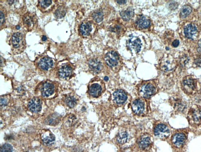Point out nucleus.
I'll use <instances>...</instances> for the list:
<instances>
[{
    "mask_svg": "<svg viewBox=\"0 0 201 152\" xmlns=\"http://www.w3.org/2000/svg\"><path fill=\"white\" fill-rule=\"evenodd\" d=\"M89 66L91 71L94 73H99L103 69V63L99 58H94L89 60Z\"/></svg>",
    "mask_w": 201,
    "mask_h": 152,
    "instance_id": "11",
    "label": "nucleus"
},
{
    "mask_svg": "<svg viewBox=\"0 0 201 152\" xmlns=\"http://www.w3.org/2000/svg\"><path fill=\"white\" fill-rule=\"evenodd\" d=\"M155 92V86L151 82L143 83L140 87V94L143 97L148 98L154 94Z\"/></svg>",
    "mask_w": 201,
    "mask_h": 152,
    "instance_id": "4",
    "label": "nucleus"
},
{
    "mask_svg": "<svg viewBox=\"0 0 201 152\" xmlns=\"http://www.w3.org/2000/svg\"><path fill=\"white\" fill-rule=\"evenodd\" d=\"M128 137V133L126 131L120 132L117 136V141L119 144H124L126 142Z\"/></svg>",
    "mask_w": 201,
    "mask_h": 152,
    "instance_id": "27",
    "label": "nucleus"
},
{
    "mask_svg": "<svg viewBox=\"0 0 201 152\" xmlns=\"http://www.w3.org/2000/svg\"><path fill=\"white\" fill-rule=\"evenodd\" d=\"M120 15L123 20L125 21L130 20L134 15V9L132 7H128L120 13Z\"/></svg>",
    "mask_w": 201,
    "mask_h": 152,
    "instance_id": "22",
    "label": "nucleus"
},
{
    "mask_svg": "<svg viewBox=\"0 0 201 152\" xmlns=\"http://www.w3.org/2000/svg\"><path fill=\"white\" fill-rule=\"evenodd\" d=\"M116 1L120 5L124 4L127 2V1Z\"/></svg>",
    "mask_w": 201,
    "mask_h": 152,
    "instance_id": "42",
    "label": "nucleus"
},
{
    "mask_svg": "<svg viewBox=\"0 0 201 152\" xmlns=\"http://www.w3.org/2000/svg\"><path fill=\"white\" fill-rule=\"evenodd\" d=\"M54 86L51 82H46L42 84L41 91L42 95L44 97H49L54 93Z\"/></svg>",
    "mask_w": 201,
    "mask_h": 152,
    "instance_id": "17",
    "label": "nucleus"
},
{
    "mask_svg": "<svg viewBox=\"0 0 201 152\" xmlns=\"http://www.w3.org/2000/svg\"><path fill=\"white\" fill-rule=\"evenodd\" d=\"M142 43L139 37L133 36L127 41V46L133 54L139 53L142 47Z\"/></svg>",
    "mask_w": 201,
    "mask_h": 152,
    "instance_id": "5",
    "label": "nucleus"
},
{
    "mask_svg": "<svg viewBox=\"0 0 201 152\" xmlns=\"http://www.w3.org/2000/svg\"><path fill=\"white\" fill-rule=\"evenodd\" d=\"M5 15L3 12H2V10L0 11V20H1V25L3 24L5 21Z\"/></svg>",
    "mask_w": 201,
    "mask_h": 152,
    "instance_id": "37",
    "label": "nucleus"
},
{
    "mask_svg": "<svg viewBox=\"0 0 201 152\" xmlns=\"http://www.w3.org/2000/svg\"><path fill=\"white\" fill-rule=\"evenodd\" d=\"M176 66L174 58L171 55H165L162 58L160 67L161 70L164 72L172 71Z\"/></svg>",
    "mask_w": 201,
    "mask_h": 152,
    "instance_id": "2",
    "label": "nucleus"
},
{
    "mask_svg": "<svg viewBox=\"0 0 201 152\" xmlns=\"http://www.w3.org/2000/svg\"><path fill=\"white\" fill-rule=\"evenodd\" d=\"M188 119L191 125H201V108L197 106L191 107L188 113Z\"/></svg>",
    "mask_w": 201,
    "mask_h": 152,
    "instance_id": "1",
    "label": "nucleus"
},
{
    "mask_svg": "<svg viewBox=\"0 0 201 152\" xmlns=\"http://www.w3.org/2000/svg\"><path fill=\"white\" fill-rule=\"evenodd\" d=\"M28 107L29 110L32 112H39L42 108L41 100L37 97H33L29 101Z\"/></svg>",
    "mask_w": 201,
    "mask_h": 152,
    "instance_id": "12",
    "label": "nucleus"
},
{
    "mask_svg": "<svg viewBox=\"0 0 201 152\" xmlns=\"http://www.w3.org/2000/svg\"><path fill=\"white\" fill-rule=\"evenodd\" d=\"M186 140V136L183 132H177L172 136V143L176 147H180L185 143Z\"/></svg>",
    "mask_w": 201,
    "mask_h": 152,
    "instance_id": "14",
    "label": "nucleus"
},
{
    "mask_svg": "<svg viewBox=\"0 0 201 152\" xmlns=\"http://www.w3.org/2000/svg\"><path fill=\"white\" fill-rule=\"evenodd\" d=\"M11 42L14 49H19L24 45V36L21 33L19 32L13 34L11 38Z\"/></svg>",
    "mask_w": 201,
    "mask_h": 152,
    "instance_id": "6",
    "label": "nucleus"
},
{
    "mask_svg": "<svg viewBox=\"0 0 201 152\" xmlns=\"http://www.w3.org/2000/svg\"><path fill=\"white\" fill-rule=\"evenodd\" d=\"M178 7V4L176 2H171L168 5V8L171 10H174Z\"/></svg>",
    "mask_w": 201,
    "mask_h": 152,
    "instance_id": "34",
    "label": "nucleus"
},
{
    "mask_svg": "<svg viewBox=\"0 0 201 152\" xmlns=\"http://www.w3.org/2000/svg\"><path fill=\"white\" fill-rule=\"evenodd\" d=\"M67 13V10L66 8L64 6H60L57 9L54 15L56 18L58 19H61L64 17Z\"/></svg>",
    "mask_w": 201,
    "mask_h": 152,
    "instance_id": "26",
    "label": "nucleus"
},
{
    "mask_svg": "<svg viewBox=\"0 0 201 152\" xmlns=\"http://www.w3.org/2000/svg\"><path fill=\"white\" fill-rule=\"evenodd\" d=\"M113 29L111 30V31L114 32H116V33H120L122 29L121 26L120 24H115V27H113Z\"/></svg>",
    "mask_w": 201,
    "mask_h": 152,
    "instance_id": "36",
    "label": "nucleus"
},
{
    "mask_svg": "<svg viewBox=\"0 0 201 152\" xmlns=\"http://www.w3.org/2000/svg\"><path fill=\"white\" fill-rule=\"evenodd\" d=\"M104 79L106 81H107V80H108V77L107 76H105V77L104 78Z\"/></svg>",
    "mask_w": 201,
    "mask_h": 152,
    "instance_id": "44",
    "label": "nucleus"
},
{
    "mask_svg": "<svg viewBox=\"0 0 201 152\" xmlns=\"http://www.w3.org/2000/svg\"><path fill=\"white\" fill-rule=\"evenodd\" d=\"M174 108L176 110L180 112L184 111L186 108V104L181 101H176L174 103Z\"/></svg>",
    "mask_w": 201,
    "mask_h": 152,
    "instance_id": "31",
    "label": "nucleus"
},
{
    "mask_svg": "<svg viewBox=\"0 0 201 152\" xmlns=\"http://www.w3.org/2000/svg\"><path fill=\"white\" fill-rule=\"evenodd\" d=\"M72 73V69L68 64H63L59 67V76L63 79H67L71 76Z\"/></svg>",
    "mask_w": 201,
    "mask_h": 152,
    "instance_id": "18",
    "label": "nucleus"
},
{
    "mask_svg": "<svg viewBox=\"0 0 201 152\" xmlns=\"http://www.w3.org/2000/svg\"><path fill=\"white\" fill-rule=\"evenodd\" d=\"M114 99L117 103L123 104L127 99V95L125 92L121 89L116 91L113 94Z\"/></svg>",
    "mask_w": 201,
    "mask_h": 152,
    "instance_id": "20",
    "label": "nucleus"
},
{
    "mask_svg": "<svg viewBox=\"0 0 201 152\" xmlns=\"http://www.w3.org/2000/svg\"><path fill=\"white\" fill-rule=\"evenodd\" d=\"M41 137L43 142L46 145L54 143L55 140V136L49 130H44L41 134Z\"/></svg>",
    "mask_w": 201,
    "mask_h": 152,
    "instance_id": "19",
    "label": "nucleus"
},
{
    "mask_svg": "<svg viewBox=\"0 0 201 152\" xmlns=\"http://www.w3.org/2000/svg\"><path fill=\"white\" fill-rule=\"evenodd\" d=\"M104 60L109 67H115L120 63V57L116 52L111 50L106 53L105 56Z\"/></svg>",
    "mask_w": 201,
    "mask_h": 152,
    "instance_id": "3",
    "label": "nucleus"
},
{
    "mask_svg": "<svg viewBox=\"0 0 201 152\" xmlns=\"http://www.w3.org/2000/svg\"><path fill=\"white\" fill-rule=\"evenodd\" d=\"M197 51L201 53V39L198 42V47L197 48Z\"/></svg>",
    "mask_w": 201,
    "mask_h": 152,
    "instance_id": "41",
    "label": "nucleus"
},
{
    "mask_svg": "<svg viewBox=\"0 0 201 152\" xmlns=\"http://www.w3.org/2000/svg\"><path fill=\"white\" fill-rule=\"evenodd\" d=\"M183 85L185 92L188 93H191L195 90L196 87V82L193 78L188 76L184 79Z\"/></svg>",
    "mask_w": 201,
    "mask_h": 152,
    "instance_id": "8",
    "label": "nucleus"
},
{
    "mask_svg": "<svg viewBox=\"0 0 201 152\" xmlns=\"http://www.w3.org/2000/svg\"><path fill=\"white\" fill-rule=\"evenodd\" d=\"M150 138L148 135H144L142 136L139 139L138 144L139 147L141 149H145L149 145Z\"/></svg>",
    "mask_w": 201,
    "mask_h": 152,
    "instance_id": "24",
    "label": "nucleus"
},
{
    "mask_svg": "<svg viewBox=\"0 0 201 152\" xmlns=\"http://www.w3.org/2000/svg\"><path fill=\"white\" fill-rule=\"evenodd\" d=\"M24 26L28 30H32L34 27V21L31 14H26L23 19Z\"/></svg>",
    "mask_w": 201,
    "mask_h": 152,
    "instance_id": "23",
    "label": "nucleus"
},
{
    "mask_svg": "<svg viewBox=\"0 0 201 152\" xmlns=\"http://www.w3.org/2000/svg\"><path fill=\"white\" fill-rule=\"evenodd\" d=\"M102 90V83L100 81L95 82L89 87V94L93 97H96L101 94Z\"/></svg>",
    "mask_w": 201,
    "mask_h": 152,
    "instance_id": "10",
    "label": "nucleus"
},
{
    "mask_svg": "<svg viewBox=\"0 0 201 152\" xmlns=\"http://www.w3.org/2000/svg\"><path fill=\"white\" fill-rule=\"evenodd\" d=\"M154 134L155 137L159 138H163L169 135V128L165 125L159 124L156 125L154 129Z\"/></svg>",
    "mask_w": 201,
    "mask_h": 152,
    "instance_id": "7",
    "label": "nucleus"
},
{
    "mask_svg": "<svg viewBox=\"0 0 201 152\" xmlns=\"http://www.w3.org/2000/svg\"><path fill=\"white\" fill-rule=\"evenodd\" d=\"M48 123L50 125H54L59 121V117L57 116L56 114H53L50 117H49L47 119Z\"/></svg>",
    "mask_w": 201,
    "mask_h": 152,
    "instance_id": "33",
    "label": "nucleus"
},
{
    "mask_svg": "<svg viewBox=\"0 0 201 152\" xmlns=\"http://www.w3.org/2000/svg\"><path fill=\"white\" fill-rule=\"evenodd\" d=\"M53 65V60L49 57H45L41 58L38 63V66L40 68L45 71L51 68Z\"/></svg>",
    "mask_w": 201,
    "mask_h": 152,
    "instance_id": "16",
    "label": "nucleus"
},
{
    "mask_svg": "<svg viewBox=\"0 0 201 152\" xmlns=\"http://www.w3.org/2000/svg\"><path fill=\"white\" fill-rule=\"evenodd\" d=\"M42 40L43 41H46V40H47V37L45 36H43L42 37Z\"/></svg>",
    "mask_w": 201,
    "mask_h": 152,
    "instance_id": "43",
    "label": "nucleus"
},
{
    "mask_svg": "<svg viewBox=\"0 0 201 152\" xmlns=\"http://www.w3.org/2000/svg\"><path fill=\"white\" fill-rule=\"evenodd\" d=\"M7 104V101L4 98H2L1 97V106H5Z\"/></svg>",
    "mask_w": 201,
    "mask_h": 152,
    "instance_id": "40",
    "label": "nucleus"
},
{
    "mask_svg": "<svg viewBox=\"0 0 201 152\" xmlns=\"http://www.w3.org/2000/svg\"><path fill=\"white\" fill-rule=\"evenodd\" d=\"M150 24L149 18L144 15L138 17L135 22V26L137 28L140 30L146 29L148 28Z\"/></svg>",
    "mask_w": 201,
    "mask_h": 152,
    "instance_id": "9",
    "label": "nucleus"
},
{
    "mask_svg": "<svg viewBox=\"0 0 201 152\" xmlns=\"http://www.w3.org/2000/svg\"><path fill=\"white\" fill-rule=\"evenodd\" d=\"M194 63L198 67H201V57H199L194 60Z\"/></svg>",
    "mask_w": 201,
    "mask_h": 152,
    "instance_id": "38",
    "label": "nucleus"
},
{
    "mask_svg": "<svg viewBox=\"0 0 201 152\" xmlns=\"http://www.w3.org/2000/svg\"><path fill=\"white\" fill-rule=\"evenodd\" d=\"M192 8L189 5H185L183 6L180 10V16L181 18H185L191 13Z\"/></svg>",
    "mask_w": 201,
    "mask_h": 152,
    "instance_id": "25",
    "label": "nucleus"
},
{
    "mask_svg": "<svg viewBox=\"0 0 201 152\" xmlns=\"http://www.w3.org/2000/svg\"><path fill=\"white\" fill-rule=\"evenodd\" d=\"M13 147L8 144H5L1 147V152H12Z\"/></svg>",
    "mask_w": 201,
    "mask_h": 152,
    "instance_id": "32",
    "label": "nucleus"
},
{
    "mask_svg": "<svg viewBox=\"0 0 201 152\" xmlns=\"http://www.w3.org/2000/svg\"><path fill=\"white\" fill-rule=\"evenodd\" d=\"M180 44L179 40L177 39L175 40L172 43V45L174 47H177Z\"/></svg>",
    "mask_w": 201,
    "mask_h": 152,
    "instance_id": "39",
    "label": "nucleus"
},
{
    "mask_svg": "<svg viewBox=\"0 0 201 152\" xmlns=\"http://www.w3.org/2000/svg\"><path fill=\"white\" fill-rule=\"evenodd\" d=\"M93 29V24L91 22L85 21L81 23L80 27V33L83 36H89Z\"/></svg>",
    "mask_w": 201,
    "mask_h": 152,
    "instance_id": "13",
    "label": "nucleus"
},
{
    "mask_svg": "<svg viewBox=\"0 0 201 152\" xmlns=\"http://www.w3.org/2000/svg\"><path fill=\"white\" fill-rule=\"evenodd\" d=\"M92 16L94 20L97 23H99L103 20V12L100 10L95 11L92 15Z\"/></svg>",
    "mask_w": 201,
    "mask_h": 152,
    "instance_id": "28",
    "label": "nucleus"
},
{
    "mask_svg": "<svg viewBox=\"0 0 201 152\" xmlns=\"http://www.w3.org/2000/svg\"><path fill=\"white\" fill-rule=\"evenodd\" d=\"M20 27L19 26H17L16 27V28L17 29H19V28H20Z\"/></svg>",
    "mask_w": 201,
    "mask_h": 152,
    "instance_id": "45",
    "label": "nucleus"
},
{
    "mask_svg": "<svg viewBox=\"0 0 201 152\" xmlns=\"http://www.w3.org/2000/svg\"><path fill=\"white\" fill-rule=\"evenodd\" d=\"M66 105L70 108H73L76 105V100L74 97L72 96H68L66 97L64 100Z\"/></svg>",
    "mask_w": 201,
    "mask_h": 152,
    "instance_id": "29",
    "label": "nucleus"
},
{
    "mask_svg": "<svg viewBox=\"0 0 201 152\" xmlns=\"http://www.w3.org/2000/svg\"><path fill=\"white\" fill-rule=\"evenodd\" d=\"M197 30L194 23H190L184 28V33L185 37L187 38L194 39L193 37L196 34Z\"/></svg>",
    "mask_w": 201,
    "mask_h": 152,
    "instance_id": "15",
    "label": "nucleus"
},
{
    "mask_svg": "<svg viewBox=\"0 0 201 152\" xmlns=\"http://www.w3.org/2000/svg\"><path fill=\"white\" fill-rule=\"evenodd\" d=\"M189 60L188 57L186 56H184L182 57V58H181V60H180L181 65H185L187 63Z\"/></svg>",
    "mask_w": 201,
    "mask_h": 152,
    "instance_id": "35",
    "label": "nucleus"
},
{
    "mask_svg": "<svg viewBox=\"0 0 201 152\" xmlns=\"http://www.w3.org/2000/svg\"><path fill=\"white\" fill-rule=\"evenodd\" d=\"M52 3V1L50 0H43L39 1V7L42 10H46L48 8L50 7Z\"/></svg>",
    "mask_w": 201,
    "mask_h": 152,
    "instance_id": "30",
    "label": "nucleus"
},
{
    "mask_svg": "<svg viewBox=\"0 0 201 152\" xmlns=\"http://www.w3.org/2000/svg\"><path fill=\"white\" fill-rule=\"evenodd\" d=\"M132 107L133 112L136 114H140L143 112L144 105L142 101L139 99H137L133 101Z\"/></svg>",
    "mask_w": 201,
    "mask_h": 152,
    "instance_id": "21",
    "label": "nucleus"
}]
</instances>
